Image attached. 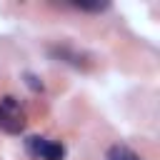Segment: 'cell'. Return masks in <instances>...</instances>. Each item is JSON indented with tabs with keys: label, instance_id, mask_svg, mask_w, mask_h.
Here are the masks:
<instances>
[{
	"label": "cell",
	"instance_id": "cell-3",
	"mask_svg": "<svg viewBox=\"0 0 160 160\" xmlns=\"http://www.w3.org/2000/svg\"><path fill=\"white\" fill-rule=\"evenodd\" d=\"M108 160H140V155L132 152V150L125 148V145H112V148L108 150Z\"/></svg>",
	"mask_w": 160,
	"mask_h": 160
},
{
	"label": "cell",
	"instance_id": "cell-4",
	"mask_svg": "<svg viewBox=\"0 0 160 160\" xmlns=\"http://www.w3.org/2000/svg\"><path fill=\"white\" fill-rule=\"evenodd\" d=\"M75 8H80V10H102V8H108V2H75Z\"/></svg>",
	"mask_w": 160,
	"mask_h": 160
},
{
	"label": "cell",
	"instance_id": "cell-2",
	"mask_svg": "<svg viewBox=\"0 0 160 160\" xmlns=\"http://www.w3.org/2000/svg\"><path fill=\"white\" fill-rule=\"evenodd\" d=\"M25 145H28V152L32 158H38V160H62L65 158V148L58 140H48V138L32 135V138L25 140Z\"/></svg>",
	"mask_w": 160,
	"mask_h": 160
},
{
	"label": "cell",
	"instance_id": "cell-1",
	"mask_svg": "<svg viewBox=\"0 0 160 160\" xmlns=\"http://www.w3.org/2000/svg\"><path fill=\"white\" fill-rule=\"evenodd\" d=\"M25 122H28V118H25L22 105L12 95H5L0 100V130L8 135H20L25 130Z\"/></svg>",
	"mask_w": 160,
	"mask_h": 160
}]
</instances>
